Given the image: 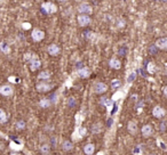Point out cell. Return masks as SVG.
Segmentation results:
<instances>
[{"label": "cell", "mask_w": 167, "mask_h": 155, "mask_svg": "<svg viewBox=\"0 0 167 155\" xmlns=\"http://www.w3.org/2000/svg\"><path fill=\"white\" fill-rule=\"evenodd\" d=\"M41 8H42V10H44L46 14H54V13L57 11V7H56L53 2H51V1L44 2V3L41 5Z\"/></svg>", "instance_id": "obj_1"}, {"label": "cell", "mask_w": 167, "mask_h": 155, "mask_svg": "<svg viewBox=\"0 0 167 155\" xmlns=\"http://www.w3.org/2000/svg\"><path fill=\"white\" fill-rule=\"evenodd\" d=\"M78 11L80 13V15H87V16H89L93 13V8L88 3L84 2V3H80L78 6Z\"/></svg>", "instance_id": "obj_2"}, {"label": "cell", "mask_w": 167, "mask_h": 155, "mask_svg": "<svg viewBox=\"0 0 167 155\" xmlns=\"http://www.w3.org/2000/svg\"><path fill=\"white\" fill-rule=\"evenodd\" d=\"M31 38H32L33 41L39 42V41H41V40L45 38V32H44L42 30L34 29V30L32 31V33H31Z\"/></svg>", "instance_id": "obj_3"}, {"label": "cell", "mask_w": 167, "mask_h": 155, "mask_svg": "<svg viewBox=\"0 0 167 155\" xmlns=\"http://www.w3.org/2000/svg\"><path fill=\"white\" fill-rule=\"evenodd\" d=\"M93 89H94V92H95V94H103V92H105V91L108 90V86H106L104 82L97 81V82L94 83Z\"/></svg>", "instance_id": "obj_4"}, {"label": "cell", "mask_w": 167, "mask_h": 155, "mask_svg": "<svg viewBox=\"0 0 167 155\" xmlns=\"http://www.w3.org/2000/svg\"><path fill=\"white\" fill-rule=\"evenodd\" d=\"M86 132H87V130H86L85 127H78V128L76 129V131L73 132L72 138H73L75 140H80L84 136L86 135Z\"/></svg>", "instance_id": "obj_5"}, {"label": "cell", "mask_w": 167, "mask_h": 155, "mask_svg": "<svg viewBox=\"0 0 167 155\" xmlns=\"http://www.w3.org/2000/svg\"><path fill=\"white\" fill-rule=\"evenodd\" d=\"M29 64H30V70L32 71V72H34V71H37L40 66H41V62H40V59L38 58V56L36 55L30 62H29Z\"/></svg>", "instance_id": "obj_6"}, {"label": "cell", "mask_w": 167, "mask_h": 155, "mask_svg": "<svg viewBox=\"0 0 167 155\" xmlns=\"http://www.w3.org/2000/svg\"><path fill=\"white\" fill-rule=\"evenodd\" d=\"M77 21H78L79 26H81V27H85V26L89 25V24H90V22H92L90 17H89V16H87V15H79V16H78V18H77Z\"/></svg>", "instance_id": "obj_7"}, {"label": "cell", "mask_w": 167, "mask_h": 155, "mask_svg": "<svg viewBox=\"0 0 167 155\" xmlns=\"http://www.w3.org/2000/svg\"><path fill=\"white\" fill-rule=\"evenodd\" d=\"M165 114H166V111H165L162 106H155L154 110H152V115H154L155 118H157V119L164 118Z\"/></svg>", "instance_id": "obj_8"}, {"label": "cell", "mask_w": 167, "mask_h": 155, "mask_svg": "<svg viewBox=\"0 0 167 155\" xmlns=\"http://www.w3.org/2000/svg\"><path fill=\"white\" fill-rule=\"evenodd\" d=\"M47 51H48V54L51 56H57V55H60L61 49L56 43H52V45H49L47 47Z\"/></svg>", "instance_id": "obj_9"}, {"label": "cell", "mask_w": 167, "mask_h": 155, "mask_svg": "<svg viewBox=\"0 0 167 155\" xmlns=\"http://www.w3.org/2000/svg\"><path fill=\"white\" fill-rule=\"evenodd\" d=\"M13 91H14L13 87H10L8 84H3V86L0 87V95H2V96L8 97V96L13 95Z\"/></svg>", "instance_id": "obj_10"}, {"label": "cell", "mask_w": 167, "mask_h": 155, "mask_svg": "<svg viewBox=\"0 0 167 155\" xmlns=\"http://www.w3.org/2000/svg\"><path fill=\"white\" fill-rule=\"evenodd\" d=\"M53 88V84H48L46 82H40L37 84V90L39 92H46V91H49L51 89Z\"/></svg>", "instance_id": "obj_11"}, {"label": "cell", "mask_w": 167, "mask_h": 155, "mask_svg": "<svg viewBox=\"0 0 167 155\" xmlns=\"http://www.w3.org/2000/svg\"><path fill=\"white\" fill-rule=\"evenodd\" d=\"M141 132H142V135H143V137H150V136H152V134H154V129H152V127L150 126V124H144L143 127H142V129H141Z\"/></svg>", "instance_id": "obj_12"}, {"label": "cell", "mask_w": 167, "mask_h": 155, "mask_svg": "<svg viewBox=\"0 0 167 155\" xmlns=\"http://www.w3.org/2000/svg\"><path fill=\"white\" fill-rule=\"evenodd\" d=\"M158 49H162V50H165L167 48V38L163 37V38H159L157 41H156V45H155Z\"/></svg>", "instance_id": "obj_13"}, {"label": "cell", "mask_w": 167, "mask_h": 155, "mask_svg": "<svg viewBox=\"0 0 167 155\" xmlns=\"http://www.w3.org/2000/svg\"><path fill=\"white\" fill-rule=\"evenodd\" d=\"M90 70L88 69V67H81V69H79L78 71H77V74L79 75L80 78H88L90 75Z\"/></svg>", "instance_id": "obj_14"}, {"label": "cell", "mask_w": 167, "mask_h": 155, "mask_svg": "<svg viewBox=\"0 0 167 155\" xmlns=\"http://www.w3.org/2000/svg\"><path fill=\"white\" fill-rule=\"evenodd\" d=\"M109 65H110L111 69H114V70H119L121 67V63L117 58H111L110 62H109Z\"/></svg>", "instance_id": "obj_15"}, {"label": "cell", "mask_w": 167, "mask_h": 155, "mask_svg": "<svg viewBox=\"0 0 167 155\" xmlns=\"http://www.w3.org/2000/svg\"><path fill=\"white\" fill-rule=\"evenodd\" d=\"M103 130V124L101 122H97V123H94L92 126V132L93 134H101Z\"/></svg>", "instance_id": "obj_16"}, {"label": "cell", "mask_w": 167, "mask_h": 155, "mask_svg": "<svg viewBox=\"0 0 167 155\" xmlns=\"http://www.w3.org/2000/svg\"><path fill=\"white\" fill-rule=\"evenodd\" d=\"M0 51L2 53V54H9L10 53V47H9V45L7 43V42H5V41H1L0 42Z\"/></svg>", "instance_id": "obj_17"}, {"label": "cell", "mask_w": 167, "mask_h": 155, "mask_svg": "<svg viewBox=\"0 0 167 155\" xmlns=\"http://www.w3.org/2000/svg\"><path fill=\"white\" fill-rule=\"evenodd\" d=\"M94 151H95L94 144H87V145H85V147H84V152H85V154L86 155H93L94 154Z\"/></svg>", "instance_id": "obj_18"}, {"label": "cell", "mask_w": 167, "mask_h": 155, "mask_svg": "<svg viewBox=\"0 0 167 155\" xmlns=\"http://www.w3.org/2000/svg\"><path fill=\"white\" fill-rule=\"evenodd\" d=\"M51 105H52V102H51L49 98H42V99L39 102V106H40L41 108H47V107H49Z\"/></svg>", "instance_id": "obj_19"}, {"label": "cell", "mask_w": 167, "mask_h": 155, "mask_svg": "<svg viewBox=\"0 0 167 155\" xmlns=\"http://www.w3.org/2000/svg\"><path fill=\"white\" fill-rule=\"evenodd\" d=\"M62 148H63L65 152H70V151L73 150V143L70 142V140H65V142L63 143V145H62Z\"/></svg>", "instance_id": "obj_20"}, {"label": "cell", "mask_w": 167, "mask_h": 155, "mask_svg": "<svg viewBox=\"0 0 167 155\" xmlns=\"http://www.w3.org/2000/svg\"><path fill=\"white\" fill-rule=\"evenodd\" d=\"M39 151L41 152V154H44V155L49 154V152H51V146H49V144H42V145H40Z\"/></svg>", "instance_id": "obj_21"}, {"label": "cell", "mask_w": 167, "mask_h": 155, "mask_svg": "<svg viewBox=\"0 0 167 155\" xmlns=\"http://www.w3.org/2000/svg\"><path fill=\"white\" fill-rule=\"evenodd\" d=\"M51 72L49 71H42V72H40L39 73V75H38V80H48L49 78H51Z\"/></svg>", "instance_id": "obj_22"}, {"label": "cell", "mask_w": 167, "mask_h": 155, "mask_svg": "<svg viewBox=\"0 0 167 155\" xmlns=\"http://www.w3.org/2000/svg\"><path fill=\"white\" fill-rule=\"evenodd\" d=\"M128 130H129V132L131 134H136V131H137V127H136V122L135 121H131L129 123H128Z\"/></svg>", "instance_id": "obj_23"}, {"label": "cell", "mask_w": 167, "mask_h": 155, "mask_svg": "<svg viewBox=\"0 0 167 155\" xmlns=\"http://www.w3.org/2000/svg\"><path fill=\"white\" fill-rule=\"evenodd\" d=\"M25 127H26V124H25V122H24L23 120H18V121L15 123V128H16V130H18V131L24 130Z\"/></svg>", "instance_id": "obj_24"}, {"label": "cell", "mask_w": 167, "mask_h": 155, "mask_svg": "<svg viewBox=\"0 0 167 155\" xmlns=\"http://www.w3.org/2000/svg\"><path fill=\"white\" fill-rule=\"evenodd\" d=\"M6 122H7V114L2 108H0V123L2 124V123H6Z\"/></svg>", "instance_id": "obj_25"}, {"label": "cell", "mask_w": 167, "mask_h": 155, "mask_svg": "<svg viewBox=\"0 0 167 155\" xmlns=\"http://www.w3.org/2000/svg\"><path fill=\"white\" fill-rule=\"evenodd\" d=\"M34 56H36V54H33V53L29 51V53H26V54L24 55V59H25V61H28V62H30V61H31Z\"/></svg>", "instance_id": "obj_26"}, {"label": "cell", "mask_w": 167, "mask_h": 155, "mask_svg": "<svg viewBox=\"0 0 167 155\" xmlns=\"http://www.w3.org/2000/svg\"><path fill=\"white\" fill-rule=\"evenodd\" d=\"M111 86H112V89H117V88L120 86V82H119V80H117V79L112 80V82H111Z\"/></svg>", "instance_id": "obj_27"}, {"label": "cell", "mask_w": 167, "mask_h": 155, "mask_svg": "<svg viewBox=\"0 0 167 155\" xmlns=\"http://www.w3.org/2000/svg\"><path fill=\"white\" fill-rule=\"evenodd\" d=\"M135 78H136V73H135V72H132V73L127 77V82H133V81L135 80Z\"/></svg>", "instance_id": "obj_28"}, {"label": "cell", "mask_w": 167, "mask_h": 155, "mask_svg": "<svg viewBox=\"0 0 167 155\" xmlns=\"http://www.w3.org/2000/svg\"><path fill=\"white\" fill-rule=\"evenodd\" d=\"M133 154L134 155H142V150L140 148V146H136L133 151Z\"/></svg>", "instance_id": "obj_29"}, {"label": "cell", "mask_w": 167, "mask_h": 155, "mask_svg": "<svg viewBox=\"0 0 167 155\" xmlns=\"http://www.w3.org/2000/svg\"><path fill=\"white\" fill-rule=\"evenodd\" d=\"M157 144H159V146L162 147V150H164V151L166 150V147H165V143H163L160 139H158V140H157Z\"/></svg>", "instance_id": "obj_30"}, {"label": "cell", "mask_w": 167, "mask_h": 155, "mask_svg": "<svg viewBox=\"0 0 167 155\" xmlns=\"http://www.w3.org/2000/svg\"><path fill=\"white\" fill-rule=\"evenodd\" d=\"M22 27H23L24 30H29V29L31 27V24H30V23H23V24H22Z\"/></svg>", "instance_id": "obj_31"}, {"label": "cell", "mask_w": 167, "mask_h": 155, "mask_svg": "<svg viewBox=\"0 0 167 155\" xmlns=\"http://www.w3.org/2000/svg\"><path fill=\"white\" fill-rule=\"evenodd\" d=\"M124 25H125V21H124V19H120L119 23H118V26H119V27H123Z\"/></svg>", "instance_id": "obj_32"}, {"label": "cell", "mask_w": 167, "mask_h": 155, "mask_svg": "<svg viewBox=\"0 0 167 155\" xmlns=\"http://www.w3.org/2000/svg\"><path fill=\"white\" fill-rule=\"evenodd\" d=\"M165 126H166V123H165V122H162V124H160V130H162L163 132H165Z\"/></svg>", "instance_id": "obj_33"}, {"label": "cell", "mask_w": 167, "mask_h": 155, "mask_svg": "<svg viewBox=\"0 0 167 155\" xmlns=\"http://www.w3.org/2000/svg\"><path fill=\"white\" fill-rule=\"evenodd\" d=\"M104 154V153H102V152H101V153H98V155H103Z\"/></svg>", "instance_id": "obj_34"}, {"label": "cell", "mask_w": 167, "mask_h": 155, "mask_svg": "<svg viewBox=\"0 0 167 155\" xmlns=\"http://www.w3.org/2000/svg\"><path fill=\"white\" fill-rule=\"evenodd\" d=\"M11 155H17V154H16V153H13V154H11Z\"/></svg>", "instance_id": "obj_35"}, {"label": "cell", "mask_w": 167, "mask_h": 155, "mask_svg": "<svg viewBox=\"0 0 167 155\" xmlns=\"http://www.w3.org/2000/svg\"><path fill=\"white\" fill-rule=\"evenodd\" d=\"M150 155H156V154H150Z\"/></svg>", "instance_id": "obj_36"}]
</instances>
